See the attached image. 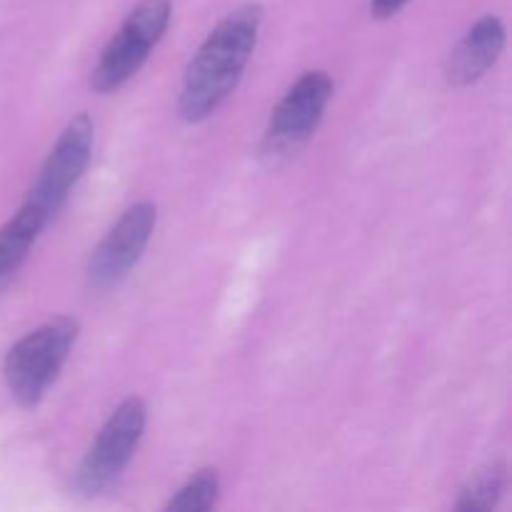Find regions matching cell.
<instances>
[{"label": "cell", "instance_id": "cell-3", "mask_svg": "<svg viewBox=\"0 0 512 512\" xmlns=\"http://www.w3.org/2000/svg\"><path fill=\"white\" fill-rule=\"evenodd\" d=\"M333 90V78L325 70H308L290 85L275 105L260 143V158L265 165L275 168L308 145L323 120Z\"/></svg>", "mask_w": 512, "mask_h": 512}, {"label": "cell", "instance_id": "cell-9", "mask_svg": "<svg viewBox=\"0 0 512 512\" xmlns=\"http://www.w3.org/2000/svg\"><path fill=\"white\" fill-rule=\"evenodd\" d=\"M48 223V215L35 203L25 200L23 208L0 228V288L18 273Z\"/></svg>", "mask_w": 512, "mask_h": 512}, {"label": "cell", "instance_id": "cell-11", "mask_svg": "<svg viewBox=\"0 0 512 512\" xmlns=\"http://www.w3.org/2000/svg\"><path fill=\"white\" fill-rule=\"evenodd\" d=\"M220 475L215 468H203L168 500V512H208L218 505Z\"/></svg>", "mask_w": 512, "mask_h": 512}, {"label": "cell", "instance_id": "cell-6", "mask_svg": "<svg viewBox=\"0 0 512 512\" xmlns=\"http://www.w3.org/2000/svg\"><path fill=\"white\" fill-rule=\"evenodd\" d=\"M158 223L155 203H135L115 220L88 260V285L93 290H115L143 258Z\"/></svg>", "mask_w": 512, "mask_h": 512}, {"label": "cell", "instance_id": "cell-7", "mask_svg": "<svg viewBox=\"0 0 512 512\" xmlns=\"http://www.w3.org/2000/svg\"><path fill=\"white\" fill-rule=\"evenodd\" d=\"M93 140H95V125L88 113H78L55 145L50 148L48 158H45L43 168H40L38 180L30 188L28 200L38 205L50 220L58 215L68 200L70 190L75 188L83 173L88 170L90 158H93Z\"/></svg>", "mask_w": 512, "mask_h": 512}, {"label": "cell", "instance_id": "cell-5", "mask_svg": "<svg viewBox=\"0 0 512 512\" xmlns=\"http://www.w3.org/2000/svg\"><path fill=\"white\" fill-rule=\"evenodd\" d=\"M145 425H148V408L138 395L125 398L110 413L75 473V488L85 498H95L118 483L143 440Z\"/></svg>", "mask_w": 512, "mask_h": 512}, {"label": "cell", "instance_id": "cell-8", "mask_svg": "<svg viewBox=\"0 0 512 512\" xmlns=\"http://www.w3.org/2000/svg\"><path fill=\"white\" fill-rule=\"evenodd\" d=\"M505 38H508V33H505L503 20L498 15H483L450 50L448 63H445L448 83L458 85V88L478 83L500 58Z\"/></svg>", "mask_w": 512, "mask_h": 512}, {"label": "cell", "instance_id": "cell-1", "mask_svg": "<svg viewBox=\"0 0 512 512\" xmlns=\"http://www.w3.org/2000/svg\"><path fill=\"white\" fill-rule=\"evenodd\" d=\"M260 23L263 8L258 3H245L210 30L183 75L178 113L185 123L210 118L238 88L245 65L258 45Z\"/></svg>", "mask_w": 512, "mask_h": 512}, {"label": "cell", "instance_id": "cell-2", "mask_svg": "<svg viewBox=\"0 0 512 512\" xmlns=\"http://www.w3.org/2000/svg\"><path fill=\"white\" fill-rule=\"evenodd\" d=\"M80 323L70 315H58L30 330L5 355L3 375L10 395L20 408H35L63 370L78 340Z\"/></svg>", "mask_w": 512, "mask_h": 512}, {"label": "cell", "instance_id": "cell-10", "mask_svg": "<svg viewBox=\"0 0 512 512\" xmlns=\"http://www.w3.org/2000/svg\"><path fill=\"white\" fill-rule=\"evenodd\" d=\"M508 490V468L505 463H493L488 468L478 470L473 478L460 490V498L455 503L458 512H488L498 508Z\"/></svg>", "mask_w": 512, "mask_h": 512}, {"label": "cell", "instance_id": "cell-12", "mask_svg": "<svg viewBox=\"0 0 512 512\" xmlns=\"http://www.w3.org/2000/svg\"><path fill=\"white\" fill-rule=\"evenodd\" d=\"M408 5V0H370V10H373L375 18L380 20H388L393 18L395 13H400V10Z\"/></svg>", "mask_w": 512, "mask_h": 512}, {"label": "cell", "instance_id": "cell-4", "mask_svg": "<svg viewBox=\"0 0 512 512\" xmlns=\"http://www.w3.org/2000/svg\"><path fill=\"white\" fill-rule=\"evenodd\" d=\"M170 15L173 0H140L100 53L90 85L98 93H115L120 85L128 83L143 68L155 45L163 40Z\"/></svg>", "mask_w": 512, "mask_h": 512}]
</instances>
